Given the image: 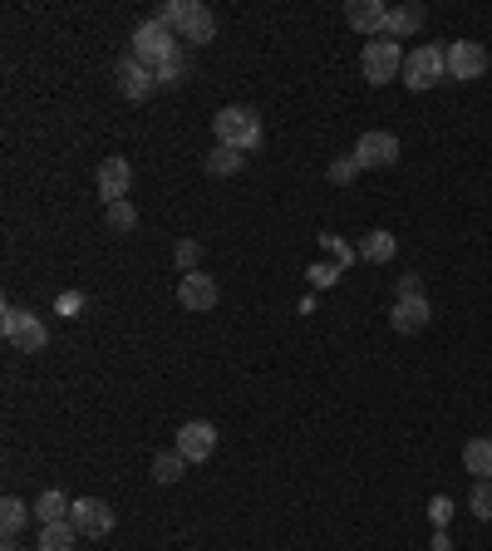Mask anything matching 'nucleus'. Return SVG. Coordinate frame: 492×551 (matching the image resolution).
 <instances>
[{
	"instance_id": "9b49d317",
	"label": "nucleus",
	"mask_w": 492,
	"mask_h": 551,
	"mask_svg": "<svg viewBox=\"0 0 492 551\" xmlns=\"http://www.w3.org/2000/svg\"><path fill=\"white\" fill-rule=\"evenodd\" d=\"M178 40H187V45H207V40H217V15H212L202 0H187V5H183Z\"/></svg>"
},
{
	"instance_id": "7ed1b4c3",
	"label": "nucleus",
	"mask_w": 492,
	"mask_h": 551,
	"mask_svg": "<svg viewBox=\"0 0 492 551\" xmlns=\"http://www.w3.org/2000/svg\"><path fill=\"white\" fill-rule=\"evenodd\" d=\"M0 330H5V340L15 345V350H25V355H35V350H45V340H50V330L30 315L25 306H5L0 310Z\"/></svg>"
},
{
	"instance_id": "f8f14e48",
	"label": "nucleus",
	"mask_w": 492,
	"mask_h": 551,
	"mask_svg": "<svg viewBox=\"0 0 492 551\" xmlns=\"http://www.w3.org/2000/svg\"><path fill=\"white\" fill-rule=\"evenodd\" d=\"M429 320H433L429 296H399V301H394V310H389V325H394L399 335H419Z\"/></svg>"
},
{
	"instance_id": "dca6fc26",
	"label": "nucleus",
	"mask_w": 492,
	"mask_h": 551,
	"mask_svg": "<svg viewBox=\"0 0 492 551\" xmlns=\"http://www.w3.org/2000/svg\"><path fill=\"white\" fill-rule=\"evenodd\" d=\"M419 30H424V5H419V0L394 5L389 20H384V35H389V40H409V35H419Z\"/></svg>"
},
{
	"instance_id": "c9c22d12",
	"label": "nucleus",
	"mask_w": 492,
	"mask_h": 551,
	"mask_svg": "<svg viewBox=\"0 0 492 551\" xmlns=\"http://www.w3.org/2000/svg\"><path fill=\"white\" fill-rule=\"evenodd\" d=\"M0 551H20V542H15V537H5V547Z\"/></svg>"
},
{
	"instance_id": "a211bd4d",
	"label": "nucleus",
	"mask_w": 492,
	"mask_h": 551,
	"mask_svg": "<svg viewBox=\"0 0 492 551\" xmlns=\"http://www.w3.org/2000/svg\"><path fill=\"white\" fill-rule=\"evenodd\" d=\"M69 512H74V502H69L64 492H40V497H35V522H40V527L69 522Z\"/></svg>"
},
{
	"instance_id": "39448f33",
	"label": "nucleus",
	"mask_w": 492,
	"mask_h": 551,
	"mask_svg": "<svg viewBox=\"0 0 492 551\" xmlns=\"http://www.w3.org/2000/svg\"><path fill=\"white\" fill-rule=\"evenodd\" d=\"M443 74H448V60H443V50H438V45H419L414 55H404V84H409V89H419V94L433 89Z\"/></svg>"
},
{
	"instance_id": "ddd939ff",
	"label": "nucleus",
	"mask_w": 492,
	"mask_h": 551,
	"mask_svg": "<svg viewBox=\"0 0 492 551\" xmlns=\"http://www.w3.org/2000/svg\"><path fill=\"white\" fill-rule=\"evenodd\" d=\"M217 281L207 276V271H187L183 281H178V301H183L187 310H212L217 306Z\"/></svg>"
},
{
	"instance_id": "412c9836",
	"label": "nucleus",
	"mask_w": 492,
	"mask_h": 551,
	"mask_svg": "<svg viewBox=\"0 0 492 551\" xmlns=\"http://www.w3.org/2000/svg\"><path fill=\"white\" fill-rule=\"evenodd\" d=\"M394 251H399V242H394L384 227H379V232H365V242H360V256H365V261H374V266H384Z\"/></svg>"
},
{
	"instance_id": "2f4dec72",
	"label": "nucleus",
	"mask_w": 492,
	"mask_h": 551,
	"mask_svg": "<svg viewBox=\"0 0 492 551\" xmlns=\"http://www.w3.org/2000/svg\"><path fill=\"white\" fill-rule=\"evenodd\" d=\"M173 256H178V266H183V276H187V271H197V256H202V246L192 242V237H183Z\"/></svg>"
},
{
	"instance_id": "72a5a7b5",
	"label": "nucleus",
	"mask_w": 492,
	"mask_h": 551,
	"mask_svg": "<svg viewBox=\"0 0 492 551\" xmlns=\"http://www.w3.org/2000/svg\"><path fill=\"white\" fill-rule=\"evenodd\" d=\"M399 296H424V286H419V276H399Z\"/></svg>"
},
{
	"instance_id": "bb28decb",
	"label": "nucleus",
	"mask_w": 492,
	"mask_h": 551,
	"mask_svg": "<svg viewBox=\"0 0 492 551\" xmlns=\"http://www.w3.org/2000/svg\"><path fill=\"white\" fill-rule=\"evenodd\" d=\"M153 79H158V84H183V79H187V55H183V50H178L168 64H158V69H153Z\"/></svg>"
},
{
	"instance_id": "473e14b6",
	"label": "nucleus",
	"mask_w": 492,
	"mask_h": 551,
	"mask_svg": "<svg viewBox=\"0 0 492 551\" xmlns=\"http://www.w3.org/2000/svg\"><path fill=\"white\" fill-rule=\"evenodd\" d=\"M79 306H84V296H79V291H64L60 301H55V310H60V315H79Z\"/></svg>"
},
{
	"instance_id": "c756f323",
	"label": "nucleus",
	"mask_w": 492,
	"mask_h": 551,
	"mask_svg": "<svg viewBox=\"0 0 492 551\" xmlns=\"http://www.w3.org/2000/svg\"><path fill=\"white\" fill-rule=\"evenodd\" d=\"M183 5H187V0H168V5H158V15H153V20H158V25H168V30L178 35V25H183Z\"/></svg>"
},
{
	"instance_id": "0eeeda50",
	"label": "nucleus",
	"mask_w": 492,
	"mask_h": 551,
	"mask_svg": "<svg viewBox=\"0 0 492 551\" xmlns=\"http://www.w3.org/2000/svg\"><path fill=\"white\" fill-rule=\"evenodd\" d=\"M443 60H448V74L453 79H483L488 74V50L478 45V40H453L448 50H443Z\"/></svg>"
},
{
	"instance_id": "4468645a",
	"label": "nucleus",
	"mask_w": 492,
	"mask_h": 551,
	"mask_svg": "<svg viewBox=\"0 0 492 551\" xmlns=\"http://www.w3.org/2000/svg\"><path fill=\"white\" fill-rule=\"evenodd\" d=\"M384 20H389V10H384L379 0H350V5H345V25L360 30V35H369V40L384 35Z\"/></svg>"
},
{
	"instance_id": "b1692460",
	"label": "nucleus",
	"mask_w": 492,
	"mask_h": 551,
	"mask_svg": "<svg viewBox=\"0 0 492 551\" xmlns=\"http://www.w3.org/2000/svg\"><path fill=\"white\" fill-rule=\"evenodd\" d=\"M104 217H109L114 232H133V227H138V212H133L128 197H123V202H104Z\"/></svg>"
},
{
	"instance_id": "1a4fd4ad",
	"label": "nucleus",
	"mask_w": 492,
	"mask_h": 551,
	"mask_svg": "<svg viewBox=\"0 0 492 551\" xmlns=\"http://www.w3.org/2000/svg\"><path fill=\"white\" fill-rule=\"evenodd\" d=\"M178 453H183L187 463H207L217 453V429L207 419H187L183 429H178Z\"/></svg>"
},
{
	"instance_id": "393cba45",
	"label": "nucleus",
	"mask_w": 492,
	"mask_h": 551,
	"mask_svg": "<svg viewBox=\"0 0 492 551\" xmlns=\"http://www.w3.org/2000/svg\"><path fill=\"white\" fill-rule=\"evenodd\" d=\"M360 173H365V168H360V158H355V153H350V158H335V163H330V183H335V187H350L355 178H360Z\"/></svg>"
},
{
	"instance_id": "c85d7f7f",
	"label": "nucleus",
	"mask_w": 492,
	"mask_h": 551,
	"mask_svg": "<svg viewBox=\"0 0 492 551\" xmlns=\"http://www.w3.org/2000/svg\"><path fill=\"white\" fill-rule=\"evenodd\" d=\"M320 246H325V251L335 256V266H340V271H345V266H350V261L360 256L355 246H345V242H340V237H335V232H325V237H320Z\"/></svg>"
},
{
	"instance_id": "f03ea898",
	"label": "nucleus",
	"mask_w": 492,
	"mask_h": 551,
	"mask_svg": "<svg viewBox=\"0 0 492 551\" xmlns=\"http://www.w3.org/2000/svg\"><path fill=\"white\" fill-rule=\"evenodd\" d=\"M183 50V40L168 30V25H158V20H143L138 30H133V60L138 64H148V69H158V64H168L173 55Z\"/></svg>"
},
{
	"instance_id": "7c9ffc66",
	"label": "nucleus",
	"mask_w": 492,
	"mask_h": 551,
	"mask_svg": "<svg viewBox=\"0 0 492 551\" xmlns=\"http://www.w3.org/2000/svg\"><path fill=\"white\" fill-rule=\"evenodd\" d=\"M429 522H433V527H448V522H453V497H443V492L433 497V502H429Z\"/></svg>"
},
{
	"instance_id": "2eb2a0df",
	"label": "nucleus",
	"mask_w": 492,
	"mask_h": 551,
	"mask_svg": "<svg viewBox=\"0 0 492 551\" xmlns=\"http://www.w3.org/2000/svg\"><path fill=\"white\" fill-rule=\"evenodd\" d=\"M128 183H133L128 158H104V163H99V197H104V202H123V197H128Z\"/></svg>"
},
{
	"instance_id": "6e6552de",
	"label": "nucleus",
	"mask_w": 492,
	"mask_h": 551,
	"mask_svg": "<svg viewBox=\"0 0 492 551\" xmlns=\"http://www.w3.org/2000/svg\"><path fill=\"white\" fill-rule=\"evenodd\" d=\"M355 158H360V168H394L399 163V138L384 133V128H369L355 143Z\"/></svg>"
},
{
	"instance_id": "a878e982",
	"label": "nucleus",
	"mask_w": 492,
	"mask_h": 551,
	"mask_svg": "<svg viewBox=\"0 0 492 551\" xmlns=\"http://www.w3.org/2000/svg\"><path fill=\"white\" fill-rule=\"evenodd\" d=\"M468 512H473V517H483V522H492V483L478 478V488L468 492Z\"/></svg>"
},
{
	"instance_id": "cd10ccee",
	"label": "nucleus",
	"mask_w": 492,
	"mask_h": 551,
	"mask_svg": "<svg viewBox=\"0 0 492 551\" xmlns=\"http://www.w3.org/2000/svg\"><path fill=\"white\" fill-rule=\"evenodd\" d=\"M306 276H310V286H315V291H325V286H335V281H340L345 271H340L335 261H315V266H310Z\"/></svg>"
},
{
	"instance_id": "f3484780",
	"label": "nucleus",
	"mask_w": 492,
	"mask_h": 551,
	"mask_svg": "<svg viewBox=\"0 0 492 551\" xmlns=\"http://www.w3.org/2000/svg\"><path fill=\"white\" fill-rule=\"evenodd\" d=\"M463 468H468L473 478L492 483V438H468V443H463Z\"/></svg>"
},
{
	"instance_id": "5701e85b",
	"label": "nucleus",
	"mask_w": 492,
	"mask_h": 551,
	"mask_svg": "<svg viewBox=\"0 0 492 551\" xmlns=\"http://www.w3.org/2000/svg\"><path fill=\"white\" fill-rule=\"evenodd\" d=\"M183 473H187V458L178 453V448H173V453H158V458H153V478H158V483H178Z\"/></svg>"
},
{
	"instance_id": "9d476101",
	"label": "nucleus",
	"mask_w": 492,
	"mask_h": 551,
	"mask_svg": "<svg viewBox=\"0 0 492 551\" xmlns=\"http://www.w3.org/2000/svg\"><path fill=\"white\" fill-rule=\"evenodd\" d=\"M114 79H119V94H123V99H133V104H138V99H148V94L158 89L153 69H148V64H138L133 55H123V60H119Z\"/></svg>"
},
{
	"instance_id": "423d86ee",
	"label": "nucleus",
	"mask_w": 492,
	"mask_h": 551,
	"mask_svg": "<svg viewBox=\"0 0 492 551\" xmlns=\"http://www.w3.org/2000/svg\"><path fill=\"white\" fill-rule=\"evenodd\" d=\"M69 522H74L79 537H109V532H114V507L99 502V497H74Z\"/></svg>"
},
{
	"instance_id": "f704fd0d",
	"label": "nucleus",
	"mask_w": 492,
	"mask_h": 551,
	"mask_svg": "<svg viewBox=\"0 0 492 551\" xmlns=\"http://www.w3.org/2000/svg\"><path fill=\"white\" fill-rule=\"evenodd\" d=\"M429 551H453V542H448V532H443V527H438V532H433Z\"/></svg>"
},
{
	"instance_id": "f257e3e1",
	"label": "nucleus",
	"mask_w": 492,
	"mask_h": 551,
	"mask_svg": "<svg viewBox=\"0 0 492 551\" xmlns=\"http://www.w3.org/2000/svg\"><path fill=\"white\" fill-rule=\"evenodd\" d=\"M212 133L222 148H237V153H256L261 148V114L251 104H227L217 119H212Z\"/></svg>"
},
{
	"instance_id": "20e7f679",
	"label": "nucleus",
	"mask_w": 492,
	"mask_h": 551,
	"mask_svg": "<svg viewBox=\"0 0 492 551\" xmlns=\"http://www.w3.org/2000/svg\"><path fill=\"white\" fill-rule=\"evenodd\" d=\"M360 69H365L369 84H389L394 74H404V50H399V40H389V35L369 40L365 55H360Z\"/></svg>"
},
{
	"instance_id": "aec40b11",
	"label": "nucleus",
	"mask_w": 492,
	"mask_h": 551,
	"mask_svg": "<svg viewBox=\"0 0 492 551\" xmlns=\"http://www.w3.org/2000/svg\"><path fill=\"white\" fill-rule=\"evenodd\" d=\"M74 542H79L74 522H50V527H40V551H74Z\"/></svg>"
},
{
	"instance_id": "6ab92c4d",
	"label": "nucleus",
	"mask_w": 492,
	"mask_h": 551,
	"mask_svg": "<svg viewBox=\"0 0 492 551\" xmlns=\"http://www.w3.org/2000/svg\"><path fill=\"white\" fill-rule=\"evenodd\" d=\"M242 163H246V153H237V148H222V143L207 153V173H212V178H232V173H242Z\"/></svg>"
},
{
	"instance_id": "4be33fe9",
	"label": "nucleus",
	"mask_w": 492,
	"mask_h": 551,
	"mask_svg": "<svg viewBox=\"0 0 492 551\" xmlns=\"http://www.w3.org/2000/svg\"><path fill=\"white\" fill-rule=\"evenodd\" d=\"M30 517H35V507H25L20 497H5V502H0V527H5V537H15Z\"/></svg>"
}]
</instances>
